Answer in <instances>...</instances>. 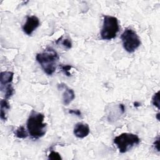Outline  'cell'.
Segmentation results:
<instances>
[{"label": "cell", "mask_w": 160, "mask_h": 160, "mask_svg": "<svg viewBox=\"0 0 160 160\" xmlns=\"http://www.w3.org/2000/svg\"><path fill=\"white\" fill-rule=\"evenodd\" d=\"M39 19L36 16H27L26 21L22 26L23 31L28 35H31L39 26Z\"/></svg>", "instance_id": "8992f818"}, {"label": "cell", "mask_w": 160, "mask_h": 160, "mask_svg": "<svg viewBox=\"0 0 160 160\" xmlns=\"http://www.w3.org/2000/svg\"><path fill=\"white\" fill-rule=\"evenodd\" d=\"M16 136L18 138L21 139H24L28 137V132L26 131V129L24 128V126H20L14 132Z\"/></svg>", "instance_id": "8fae6325"}, {"label": "cell", "mask_w": 160, "mask_h": 160, "mask_svg": "<svg viewBox=\"0 0 160 160\" xmlns=\"http://www.w3.org/2000/svg\"><path fill=\"white\" fill-rule=\"evenodd\" d=\"M119 30L118 20L111 16H104L101 37L104 40H111L116 36Z\"/></svg>", "instance_id": "277c9868"}, {"label": "cell", "mask_w": 160, "mask_h": 160, "mask_svg": "<svg viewBox=\"0 0 160 160\" xmlns=\"http://www.w3.org/2000/svg\"><path fill=\"white\" fill-rule=\"evenodd\" d=\"M121 38L124 49L128 52H133L141 44L139 36L136 32L131 29H126L121 34Z\"/></svg>", "instance_id": "5b68a950"}, {"label": "cell", "mask_w": 160, "mask_h": 160, "mask_svg": "<svg viewBox=\"0 0 160 160\" xmlns=\"http://www.w3.org/2000/svg\"><path fill=\"white\" fill-rule=\"evenodd\" d=\"M61 44L63 46H64L67 49H70L72 47V42L71 40L69 39H63V41L61 42Z\"/></svg>", "instance_id": "2e32d148"}, {"label": "cell", "mask_w": 160, "mask_h": 160, "mask_svg": "<svg viewBox=\"0 0 160 160\" xmlns=\"http://www.w3.org/2000/svg\"><path fill=\"white\" fill-rule=\"evenodd\" d=\"M139 142L140 139L136 134L128 132L122 133L114 139V143L121 153L126 152Z\"/></svg>", "instance_id": "3957f363"}, {"label": "cell", "mask_w": 160, "mask_h": 160, "mask_svg": "<svg viewBox=\"0 0 160 160\" xmlns=\"http://www.w3.org/2000/svg\"><path fill=\"white\" fill-rule=\"evenodd\" d=\"M89 127L87 124L82 122L77 123L74 128V134L79 138H84L89 133Z\"/></svg>", "instance_id": "ba28073f"}, {"label": "cell", "mask_w": 160, "mask_h": 160, "mask_svg": "<svg viewBox=\"0 0 160 160\" xmlns=\"http://www.w3.org/2000/svg\"><path fill=\"white\" fill-rule=\"evenodd\" d=\"M14 73L11 71H4L1 72V88L9 84L13 79Z\"/></svg>", "instance_id": "9c48e42d"}, {"label": "cell", "mask_w": 160, "mask_h": 160, "mask_svg": "<svg viewBox=\"0 0 160 160\" xmlns=\"http://www.w3.org/2000/svg\"><path fill=\"white\" fill-rule=\"evenodd\" d=\"M14 93V88L12 87L11 84H9L7 85L5 88V98L9 99Z\"/></svg>", "instance_id": "7c38bea8"}, {"label": "cell", "mask_w": 160, "mask_h": 160, "mask_svg": "<svg viewBox=\"0 0 160 160\" xmlns=\"http://www.w3.org/2000/svg\"><path fill=\"white\" fill-rule=\"evenodd\" d=\"M44 116L40 112L32 111L27 121V128L32 139L42 137L46 132V124L44 123Z\"/></svg>", "instance_id": "6da1fadb"}, {"label": "cell", "mask_w": 160, "mask_h": 160, "mask_svg": "<svg viewBox=\"0 0 160 160\" xmlns=\"http://www.w3.org/2000/svg\"><path fill=\"white\" fill-rule=\"evenodd\" d=\"M58 88L59 89H64V92L62 94V102L64 105L68 106L75 98V94L74 91L72 89L69 88L64 83H61L60 84H58Z\"/></svg>", "instance_id": "52a82bcc"}, {"label": "cell", "mask_w": 160, "mask_h": 160, "mask_svg": "<svg viewBox=\"0 0 160 160\" xmlns=\"http://www.w3.org/2000/svg\"><path fill=\"white\" fill-rule=\"evenodd\" d=\"M134 106H136V107L140 105V104H139V102H135L134 103Z\"/></svg>", "instance_id": "d6986e66"}, {"label": "cell", "mask_w": 160, "mask_h": 160, "mask_svg": "<svg viewBox=\"0 0 160 160\" xmlns=\"http://www.w3.org/2000/svg\"><path fill=\"white\" fill-rule=\"evenodd\" d=\"M71 66L70 65H63L61 66V70L62 71L64 72V74L65 75H66L67 76H71V73H70V69H71Z\"/></svg>", "instance_id": "9a60e30c"}, {"label": "cell", "mask_w": 160, "mask_h": 160, "mask_svg": "<svg viewBox=\"0 0 160 160\" xmlns=\"http://www.w3.org/2000/svg\"><path fill=\"white\" fill-rule=\"evenodd\" d=\"M159 113H158V114H157V115H156V118L158 119V121L159 120Z\"/></svg>", "instance_id": "ffe728a7"}, {"label": "cell", "mask_w": 160, "mask_h": 160, "mask_svg": "<svg viewBox=\"0 0 160 160\" xmlns=\"http://www.w3.org/2000/svg\"><path fill=\"white\" fill-rule=\"evenodd\" d=\"M48 159H52V160H56V159H58V160H60L62 159V158L61 157L60 154L56 152V151H51L50 152V154H49L48 156Z\"/></svg>", "instance_id": "5bb4252c"}, {"label": "cell", "mask_w": 160, "mask_h": 160, "mask_svg": "<svg viewBox=\"0 0 160 160\" xmlns=\"http://www.w3.org/2000/svg\"><path fill=\"white\" fill-rule=\"evenodd\" d=\"M152 103L158 109H159V91L154 94L152 98Z\"/></svg>", "instance_id": "4fadbf2b"}, {"label": "cell", "mask_w": 160, "mask_h": 160, "mask_svg": "<svg viewBox=\"0 0 160 160\" xmlns=\"http://www.w3.org/2000/svg\"><path fill=\"white\" fill-rule=\"evenodd\" d=\"M68 112L71 114H74L78 117L81 116V112L79 109H69Z\"/></svg>", "instance_id": "e0dca14e"}, {"label": "cell", "mask_w": 160, "mask_h": 160, "mask_svg": "<svg viewBox=\"0 0 160 160\" xmlns=\"http://www.w3.org/2000/svg\"><path fill=\"white\" fill-rule=\"evenodd\" d=\"M36 60L48 75H52L56 71L59 55L52 48H49L36 55Z\"/></svg>", "instance_id": "7a4b0ae2"}, {"label": "cell", "mask_w": 160, "mask_h": 160, "mask_svg": "<svg viewBox=\"0 0 160 160\" xmlns=\"http://www.w3.org/2000/svg\"><path fill=\"white\" fill-rule=\"evenodd\" d=\"M9 108H10V106L6 99H2L1 101V119L3 121L6 120L7 111L9 109Z\"/></svg>", "instance_id": "30bf717a"}, {"label": "cell", "mask_w": 160, "mask_h": 160, "mask_svg": "<svg viewBox=\"0 0 160 160\" xmlns=\"http://www.w3.org/2000/svg\"><path fill=\"white\" fill-rule=\"evenodd\" d=\"M154 149H156L158 151H159V137L158 136L157 139L155 140V141L153 143Z\"/></svg>", "instance_id": "ac0fdd59"}]
</instances>
